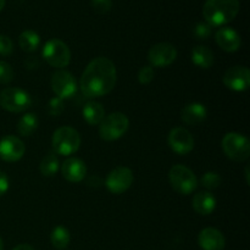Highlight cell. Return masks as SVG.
I'll return each mask as SVG.
<instances>
[{"label":"cell","mask_w":250,"mask_h":250,"mask_svg":"<svg viewBox=\"0 0 250 250\" xmlns=\"http://www.w3.org/2000/svg\"><path fill=\"white\" fill-rule=\"evenodd\" d=\"M116 66L110 59L99 56L90 61L83 71L80 88L83 95L89 99L104 97L114 89L116 84Z\"/></svg>","instance_id":"6da1fadb"},{"label":"cell","mask_w":250,"mask_h":250,"mask_svg":"<svg viewBox=\"0 0 250 250\" xmlns=\"http://www.w3.org/2000/svg\"><path fill=\"white\" fill-rule=\"evenodd\" d=\"M239 9V0H207L203 6V16L205 22L214 28L233 21Z\"/></svg>","instance_id":"7a4b0ae2"},{"label":"cell","mask_w":250,"mask_h":250,"mask_svg":"<svg viewBox=\"0 0 250 250\" xmlns=\"http://www.w3.org/2000/svg\"><path fill=\"white\" fill-rule=\"evenodd\" d=\"M54 153L56 155L70 156L75 154L81 146V136L73 127H59L51 139Z\"/></svg>","instance_id":"3957f363"},{"label":"cell","mask_w":250,"mask_h":250,"mask_svg":"<svg viewBox=\"0 0 250 250\" xmlns=\"http://www.w3.org/2000/svg\"><path fill=\"white\" fill-rule=\"evenodd\" d=\"M225 155L233 161L243 163L248 160L250 155V142L244 134L229 132L225 134L221 142Z\"/></svg>","instance_id":"277c9868"},{"label":"cell","mask_w":250,"mask_h":250,"mask_svg":"<svg viewBox=\"0 0 250 250\" xmlns=\"http://www.w3.org/2000/svg\"><path fill=\"white\" fill-rule=\"evenodd\" d=\"M168 181L176 193L189 195L197 189L198 178L190 168L185 165H175L168 172Z\"/></svg>","instance_id":"5b68a950"},{"label":"cell","mask_w":250,"mask_h":250,"mask_svg":"<svg viewBox=\"0 0 250 250\" xmlns=\"http://www.w3.org/2000/svg\"><path fill=\"white\" fill-rule=\"evenodd\" d=\"M129 127V120L122 112H112L99 125V136L103 141L112 142L121 138Z\"/></svg>","instance_id":"8992f818"},{"label":"cell","mask_w":250,"mask_h":250,"mask_svg":"<svg viewBox=\"0 0 250 250\" xmlns=\"http://www.w3.org/2000/svg\"><path fill=\"white\" fill-rule=\"evenodd\" d=\"M33 104L29 93L21 88H5L0 92V106L9 112H24Z\"/></svg>","instance_id":"52a82bcc"},{"label":"cell","mask_w":250,"mask_h":250,"mask_svg":"<svg viewBox=\"0 0 250 250\" xmlns=\"http://www.w3.org/2000/svg\"><path fill=\"white\" fill-rule=\"evenodd\" d=\"M43 58L53 67L62 70L70 65L71 50L65 42L60 39H50L43 46Z\"/></svg>","instance_id":"ba28073f"},{"label":"cell","mask_w":250,"mask_h":250,"mask_svg":"<svg viewBox=\"0 0 250 250\" xmlns=\"http://www.w3.org/2000/svg\"><path fill=\"white\" fill-rule=\"evenodd\" d=\"M50 85L55 95L60 99H70L77 93V81L71 72L66 70L55 71L51 76Z\"/></svg>","instance_id":"9c48e42d"},{"label":"cell","mask_w":250,"mask_h":250,"mask_svg":"<svg viewBox=\"0 0 250 250\" xmlns=\"http://www.w3.org/2000/svg\"><path fill=\"white\" fill-rule=\"evenodd\" d=\"M133 180V172L131 168L126 167V166H119L110 171L105 180V186L110 193L119 195L129 189Z\"/></svg>","instance_id":"30bf717a"},{"label":"cell","mask_w":250,"mask_h":250,"mask_svg":"<svg viewBox=\"0 0 250 250\" xmlns=\"http://www.w3.org/2000/svg\"><path fill=\"white\" fill-rule=\"evenodd\" d=\"M177 49L170 43H158L150 48L148 60L151 67H167L175 62Z\"/></svg>","instance_id":"8fae6325"},{"label":"cell","mask_w":250,"mask_h":250,"mask_svg":"<svg viewBox=\"0 0 250 250\" xmlns=\"http://www.w3.org/2000/svg\"><path fill=\"white\" fill-rule=\"evenodd\" d=\"M167 143L173 153L178 155H187L194 148V138L192 133L183 127L171 129L167 137Z\"/></svg>","instance_id":"7c38bea8"},{"label":"cell","mask_w":250,"mask_h":250,"mask_svg":"<svg viewBox=\"0 0 250 250\" xmlns=\"http://www.w3.org/2000/svg\"><path fill=\"white\" fill-rule=\"evenodd\" d=\"M26 153L24 143L16 136H5L0 139V159L6 163L21 160Z\"/></svg>","instance_id":"4fadbf2b"},{"label":"cell","mask_w":250,"mask_h":250,"mask_svg":"<svg viewBox=\"0 0 250 250\" xmlns=\"http://www.w3.org/2000/svg\"><path fill=\"white\" fill-rule=\"evenodd\" d=\"M224 84L234 92H244L250 85V71L246 66H233L224 75Z\"/></svg>","instance_id":"5bb4252c"},{"label":"cell","mask_w":250,"mask_h":250,"mask_svg":"<svg viewBox=\"0 0 250 250\" xmlns=\"http://www.w3.org/2000/svg\"><path fill=\"white\" fill-rule=\"evenodd\" d=\"M61 173L66 181L71 183H80L87 175V166L81 159L68 158L61 165Z\"/></svg>","instance_id":"9a60e30c"},{"label":"cell","mask_w":250,"mask_h":250,"mask_svg":"<svg viewBox=\"0 0 250 250\" xmlns=\"http://www.w3.org/2000/svg\"><path fill=\"white\" fill-rule=\"evenodd\" d=\"M198 243L203 250H224L226 241L221 231L214 227H207L200 231Z\"/></svg>","instance_id":"2e32d148"},{"label":"cell","mask_w":250,"mask_h":250,"mask_svg":"<svg viewBox=\"0 0 250 250\" xmlns=\"http://www.w3.org/2000/svg\"><path fill=\"white\" fill-rule=\"evenodd\" d=\"M215 39L216 43L222 50L227 51V53H234L241 48L242 39L241 36L236 29L231 28V27H222L215 34Z\"/></svg>","instance_id":"e0dca14e"},{"label":"cell","mask_w":250,"mask_h":250,"mask_svg":"<svg viewBox=\"0 0 250 250\" xmlns=\"http://www.w3.org/2000/svg\"><path fill=\"white\" fill-rule=\"evenodd\" d=\"M208 116V110L205 105L200 103H190L187 104L181 111V119L185 124L189 126H197L205 121Z\"/></svg>","instance_id":"ac0fdd59"},{"label":"cell","mask_w":250,"mask_h":250,"mask_svg":"<svg viewBox=\"0 0 250 250\" xmlns=\"http://www.w3.org/2000/svg\"><path fill=\"white\" fill-rule=\"evenodd\" d=\"M192 207L195 212L203 216H208L214 212L216 208V199L209 192H199L193 197Z\"/></svg>","instance_id":"d6986e66"},{"label":"cell","mask_w":250,"mask_h":250,"mask_svg":"<svg viewBox=\"0 0 250 250\" xmlns=\"http://www.w3.org/2000/svg\"><path fill=\"white\" fill-rule=\"evenodd\" d=\"M82 115L84 121L90 126H98L105 117V109L100 103L88 102L83 106Z\"/></svg>","instance_id":"ffe728a7"},{"label":"cell","mask_w":250,"mask_h":250,"mask_svg":"<svg viewBox=\"0 0 250 250\" xmlns=\"http://www.w3.org/2000/svg\"><path fill=\"white\" fill-rule=\"evenodd\" d=\"M192 61L197 67L208 70L214 65V53L205 45H197L192 50Z\"/></svg>","instance_id":"44dd1931"},{"label":"cell","mask_w":250,"mask_h":250,"mask_svg":"<svg viewBox=\"0 0 250 250\" xmlns=\"http://www.w3.org/2000/svg\"><path fill=\"white\" fill-rule=\"evenodd\" d=\"M38 128V117L33 112H27L17 122V132L22 137H31Z\"/></svg>","instance_id":"7402d4cb"},{"label":"cell","mask_w":250,"mask_h":250,"mask_svg":"<svg viewBox=\"0 0 250 250\" xmlns=\"http://www.w3.org/2000/svg\"><path fill=\"white\" fill-rule=\"evenodd\" d=\"M41 44V37L32 29L23 31L19 37V45L26 53H33Z\"/></svg>","instance_id":"603a6c76"},{"label":"cell","mask_w":250,"mask_h":250,"mask_svg":"<svg viewBox=\"0 0 250 250\" xmlns=\"http://www.w3.org/2000/svg\"><path fill=\"white\" fill-rule=\"evenodd\" d=\"M59 170H60V161L55 153L48 154L39 164V171L44 177H53Z\"/></svg>","instance_id":"cb8c5ba5"},{"label":"cell","mask_w":250,"mask_h":250,"mask_svg":"<svg viewBox=\"0 0 250 250\" xmlns=\"http://www.w3.org/2000/svg\"><path fill=\"white\" fill-rule=\"evenodd\" d=\"M50 241L55 249L62 250L67 248V246L70 244V241H71L70 231L63 226H56L55 229L51 231Z\"/></svg>","instance_id":"d4e9b609"},{"label":"cell","mask_w":250,"mask_h":250,"mask_svg":"<svg viewBox=\"0 0 250 250\" xmlns=\"http://www.w3.org/2000/svg\"><path fill=\"white\" fill-rule=\"evenodd\" d=\"M220 185H221V177L215 171L205 172L204 176L202 177V186L204 188H207V189L214 190L216 188H219Z\"/></svg>","instance_id":"484cf974"},{"label":"cell","mask_w":250,"mask_h":250,"mask_svg":"<svg viewBox=\"0 0 250 250\" xmlns=\"http://www.w3.org/2000/svg\"><path fill=\"white\" fill-rule=\"evenodd\" d=\"M14 80V68L6 61H0V83L7 84Z\"/></svg>","instance_id":"4316f807"},{"label":"cell","mask_w":250,"mask_h":250,"mask_svg":"<svg viewBox=\"0 0 250 250\" xmlns=\"http://www.w3.org/2000/svg\"><path fill=\"white\" fill-rule=\"evenodd\" d=\"M63 110H65V105H63V100L60 99V98L54 97L49 102L48 112L51 116H59L60 114H62Z\"/></svg>","instance_id":"83f0119b"},{"label":"cell","mask_w":250,"mask_h":250,"mask_svg":"<svg viewBox=\"0 0 250 250\" xmlns=\"http://www.w3.org/2000/svg\"><path fill=\"white\" fill-rule=\"evenodd\" d=\"M211 33L212 27L207 22H200L194 28V36L197 37V39H207L211 36Z\"/></svg>","instance_id":"f1b7e54d"},{"label":"cell","mask_w":250,"mask_h":250,"mask_svg":"<svg viewBox=\"0 0 250 250\" xmlns=\"http://www.w3.org/2000/svg\"><path fill=\"white\" fill-rule=\"evenodd\" d=\"M90 4L98 14H107L112 7V0H90Z\"/></svg>","instance_id":"f546056e"},{"label":"cell","mask_w":250,"mask_h":250,"mask_svg":"<svg viewBox=\"0 0 250 250\" xmlns=\"http://www.w3.org/2000/svg\"><path fill=\"white\" fill-rule=\"evenodd\" d=\"M154 68L151 66H144L138 72V81L141 84H149L154 80Z\"/></svg>","instance_id":"4dcf8cb0"},{"label":"cell","mask_w":250,"mask_h":250,"mask_svg":"<svg viewBox=\"0 0 250 250\" xmlns=\"http://www.w3.org/2000/svg\"><path fill=\"white\" fill-rule=\"evenodd\" d=\"M14 51V43L11 38L4 34H0V55L7 56Z\"/></svg>","instance_id":"1f68e13d"},{"label":"cell","mask_w":250,"mask_h":250,"mask_svg":"<svg viewBox=\"0 0 250 250\" xmlns=\"http://www.w3.org/2000/svg\"><path fill=\"white\" fill-rule=\"evenodd\" d=\"M9 187H10L9 177H7L6 173L0 171V197L6 194V192L9 190Z\"/></svg>","instance_id":"d6a6232c"},{"label":"cell","mask_w":250,"mask_h":250,"mask_svg":"<svg viewBox=\"0 0 250 250\" xmlns=\"http://www.w3.org/2000/svg\"><path fill=\"white\" fill-rule=\"evenodd\" d=\"M12 250H34L33 247L29 246V244H19V246L15 247Z\"/></svg>","instance_id":"836d02e7"},{"label":"cell","mask_w":250,"mask_h":250,"mask_svg":"<svg viewBox=\"0 0 250 250\" xmlns=\"http://www.w3.org/2000/svg\"><path fill=\"white\" fill-rule=\"evenodd\" d=\"M246 178H247V183L249 185V167L248 166L246 167Z\"/></svg>","instance_id":"e575fe53"},{"label":"cell","mask_w":250,"mask_h":250,"mask_svg":"<svg viewBox=\"0 0 250 250\" xmlns=\"http://www.w3.org/2000/svg\"><path fill=\"white\" fill-rule=\"evenodd\" d=\"M5 2H6V0H0V11H1V10L4 9Z\"/></svg>","instance_id":"d590c367"},{"label":"cell","mask_w":250,"mask_h":250,"mask_svg":"<svg viewBox=\"0 0 250 250\" xmlns=\"http://www.w3.org/2000/svg\"><path fill=\"white\" fill-rule=\"evenodd\" d=\"M0 250H4V243H2L1 237H0Z\"/></svg>","instance_id":"8d00e7d4"}]
</instances>
